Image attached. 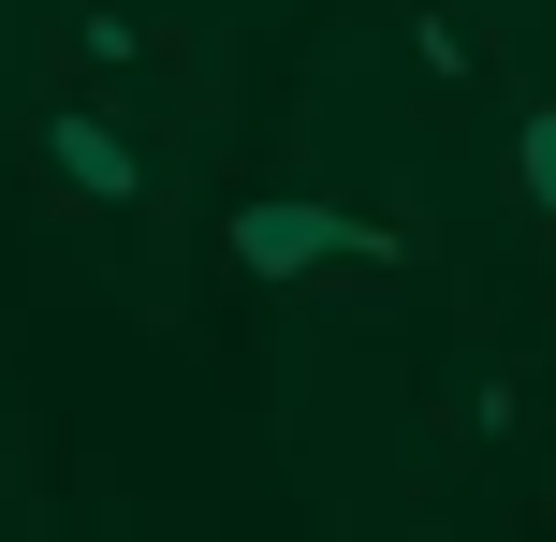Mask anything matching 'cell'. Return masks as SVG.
I'll list each match as a JSON object with an SVG mask.
<instances>
[{
	"mask_svg": "<svg viewBox=\"0 0 556 542\" xmlns=\"http://www.w3.org/2000/svg\"><path fill=\"white\" fill-rule=\"evenodd\" d=\"M45 162L74 176L88 205H132V191H147V162H132V133H117V117H45Z\"/></svg>",
	"mask_w": 556,
	"mask_h": 542,
	"instance_id": "obj_2",
	"label": "cell"
},
{
	"mask_svg": "<svg viewBox=\"0 0 556 542\" xmlns=\"http://www.w3.org/2000/svg\"><path fill=\"white\" fill-rule=\"evenodd\" d=\"M513 191H528V205H542V220H556V103L528 117V133H513Z\"/></svg>",
	"mask_w": 556,
	"mask_h": 542,
	"instance_id": "obj_3",
	"label": "cell"
},
{
	"mask_svg": "<svg viewBox=\"0 0 556 542\" xmlns=\"http://www.w3.org/2000/svg\"><path fill=\"white\" fill-rule=\"evenodd\" d=\"M220 250L250 264V279H307V264H395L410 235L352 220V205H323V191H264V205H235V220H220Z\"/></svg>",
	"mask_w": 556,
	"mask_h": 542,
	"instance_id": "obj_1",
	"label": "cell"
}]
</instances>
